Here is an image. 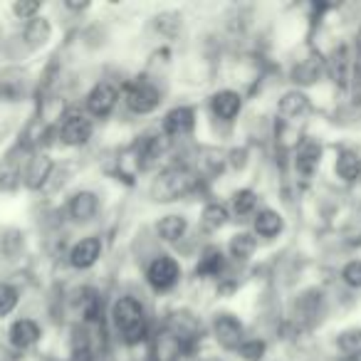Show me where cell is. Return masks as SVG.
Wrapping results in <instances>:
<instances>
[{
  "mask_svg": "<svg viewBox=\"0 0 361 361\" xmlns=\"http://www.w3.org/2000/svg\"><path fill=\"white\" fill-rule=\"evenodd\" d=\"M171 326V336H173L176 341H196L198 334H201V324H198V319L193 314H188V312H176L173 317H171L169 322Z\"/></svg>",
  "mask_w": 361,
  "mask_h": 361,
  "instance_id": "9c48e42d",
  "label": "cell"
},
{
  "mask_svg": "<svg viewBox=\"0 0 361 361\" xmlns=\"http://www.w3.org/2000/svg\"><path fill=\"white\" fill-rule=\"evenodd\" d=\"M60 139L67 146H82L92 139V121L85 114H70L60 126Z\"/></svg>",
  "mask_w": 361,
  "mask_h": 361,
  "instance_id": "8992f818",
  "label": "cell"
},
{
  "mask_svg": "<svg viewBox=\"0 0 361 361\" xmlns=\"http://www.w3.org/2000/svg\"><path fill=\"white\" fill-rule=\"evenodd\" d=\"M146 280H149V285L159 292L171 290V287H176V282L180 280L178 262H176L171 255H159L149 265V270H146Z\"/></svg>",
  "mask_w": 361,
  "mask_h": 361,
  "instance_id": "3957f363",
  "label": "cell"
},
{
  "mask_svg": "<svg viewBox=\"0 0 361 361\" xmlns=\"http://www.w3.org/2000/svg\"><path fill=\"white\" fill-rule=\"evenodd\" d=\"M193 188V173L188 169H180V166H173V169H166L159 178L154 180L151 186V196L156 201H176L183 193H188Z\"/></svg>",
  "mask_w": 361,
  "mask_h": 361,
  "instance_id": "7a4b0ae2",
  "label": "cell"
},
{
  "mask_svg": "<svg viewBox=\"0 0 361 361\" xmlns=\"http://www.w3.org/2000/svg\"><path fill=\"white\" fill-rule=\"evenodd\" d=\"M339 349L346 351V354L356 356L361 349V329H349L339 336Z\"/></svg>",
  "mask_w": 361,
  "mask_h": 361,
  "instance_id": "83f0119b",
  "label": "cell"
},
{
  "mask_svg": "<svg viewBox=\"0 0 361 361\" xmlns=\"http://www.w3.org/2000/svg\"><path fill=\"white\" fill-rule=\"evenodd\" d=\"M213 331H216L218 344L226 346V349H240L245 344V339H243L245 329L233 314H218L216 322H213Z\"/></svg>",
  "mask_w": 361,
  "mask_h": 361,
  "instance_id": "5b68a950",
  "label": "cell"
},
{
  "mask_svg": "<svg viewBox=\"0 0 361 361\" xmlns=\"http://www.w3.org/2000/svg\"><path fill=\"white\" fill-rule=\"evenodd\" d=\"M193 124H196V114H193L191 106H176L166 114L164 131L171 136H183L193 129Z\"/></svg>",
  "mask_w": 361,
  "mask_h": 361,
  "instance_id": "30bf717a",
  "label": "cell"
},
{
  "mask_svg": "<svg viewBox=\"0 0 361 361\" xmlns=\"http://www.w3.org/2000/svg\"><path fill=\"white\" fill-rule=\"evenodd\" d=\"M116 102H119V92H116V87L102 82V85H97L94 90L90 92V97H87V109H90L94 116H106V114H111V109L116 106Z\"/></svg>",
  "mask_w": 361,
  "mask_h": 361,
  "instance_id": "52a82bcc",
  "label": "cell"
},
{
  "mask_svg": "<svg viewBox=\"0 0 361 361\" xmlns=\"http://www.w3.org/2000/svg\"><path fill=\"white\" fill-rule=\"evenodd\" d=\"M8 339L16 349H27L40 339V324L32 319H18L8 331Z\"/></svg>",
  "mask_w": 361,
  "mask_h": 361,
  "instance_id": "7c38bea8",
  "label": "cell"
},
{
  "mask_svg": "<svg viewBox=\"0 0 361 361\" xmlns=\"http://www.w3.org/2000/svg\"><path fill=\"white\" fill-rule=\"evenodd\" d=\"M257 240L250 235V233H238V235L231 238V252L235 260H247V257L255 252Z\"/></svg>",
  "mask_w": 361,
  "mask_h": 361,
  "instance_id": "7402d4cb",
  "label": "cell"
},
{
  "mask_svg": "<svg viewBox=\"0 0 361 361\" xmlns=\"http://www.w3.org/2000/svg\"><path fill=\"white\" fill-rule=\"evenodd\" d=\"M329 65H331V75H334V80L344 85V82H346V65H349V50H346V47L334 50Z\"/></svg>",
  "mask_w": 361,
  "mask_h": 361,
  "instance_id": "d4e9b609",
  "label": "cell"
},
{
  "mask_svg": "<svg viewBox=\"0 0 361 361\" xmlns=\"http://www.w3.org/2000/svg\"><path fill=\"white\" fill-rule=\"evenodd\" d=\"M50 35H52V27H50V23H47L45 18H32V20L27 23L25 42L30 47H42L47 40H50Z\"/></svg>",
  "mask_w": 361,
  "mask_h": 361,
  "instance_id": "ac0fdd59",
  "label": "cell"
},
{
  "mask_svg": "<svg viewBox=\"0 0 361 361\" xmlns=\"http://www.w3.org/2000/svg\"><path fill=\"white\" fill-rule=\"evenodd\" d=\"M356 361H361V354H356Z\"/></svg>",
  "mask_w": 361,
  "mask_h": 361,
  "instance_id": "1f68e13d",
  "label": "cell"
},
{
  "mask_svg": "<svg viewBox=\"0 0 361 361\" xmlns=\"http://www.w3.org/2000/svg\"><path fill=\"white\" fill-rule=\"evenodd\" d=\"M161 154H164V144L159 141V136H149V139L139 146V169L141 171L154 169L156 161L161 159Z\"/></svg>",
  "mask_w": 361,
  "mask_h": 361,
  "instance_id": "d6986e66",
  "label": "cell"
},
{
  "mask_svg": "<svg viewBox=\"0 0 361 361\" xmlns=\"http://www.w3.org/2000/svg\"><path fill=\"white\" fill-rule=\"evenodd\" d=\"M257 206V198L252 191H238L235 196H233V211H235V216H247V213H252Z\"/></svg>",
  "mask_w": 361,
  "mask_h": 361,
  "instance_id": "484cf974",
  "label": "cell"
},
{
  "mask_svg": "<svg viewBox=\"0 0 361 361\" xmlns=\"http://www.w3.org/2000/svg\"><path fill=\"white\" fill-rule=\"evenodd\" d=\"M40 3H16L13 6V13H16L18 18H23V20H27V18H37V13H40Z\"/></svg>",
  "mask_w": 361,
  "mask_h": 361,
  "instance_id": "4dcf8cb0",
  "label": "cell"
},
{
  "mask_svg": "<svg viewBox=\"0 0 361 361\" xmlns=\"http://www.w3.org/2000/svg\"><path fill=\"white\" fill-rule=\"evenodd\" d=\"M211 104H213V111H216L218 119H226V121H233L243 109L240 94L233 90H223V92H218V94H213Z\"/></svg>",
  "mask_w": 361,
  "mask_h": 361,
  "instance_id": "8fae6325",
  "label": "cell"
},
{
  "mask_svg": "<svg viewBox=\"0 0 361 361\" xmlns=\"http://www.w3.org/2000/svg\"><path fill=\"white\" fill-rule=\"evenodd\" d=\"M310 111V99L302 92H287L280 99V114L290 116V119H297V116H305Z\"/></svg>",
  "mask_w": 361,
  "mask_h": 361,
  "instance_id": "2e32d148",
  "label": "cell"
},
{
  "mask_svg": "<svg viewBox=\"0 0 361 361\" xmlns=\"http://www.w3.org/2000/svg\"><path fill=\"white\" fill-rule=\"evenodd\" d=\"M18 290L13 285H0V317H8L18 307Z\"/></svg>",
  "mask_w": 361,
  "mask_h": 361,
  "instance_id": "4316f807",
  "label": "cell"
},
{
  "mask_svg": "<svg viewBox=\"0 0 361 361\" xmlns=\"http://www.w3.org/2000/svg\"><path fill=\"white\" fill-rule=\"evenodd\" d=\"M223 265H226V260H223V252L221 247H206L201 255V262L196 265V275L198 277H216L221 275Z\"/></svg>",
  "mask_w": 361,
  "mask_h": 361,
  "instance_id": "5bb4252c",
  "label": "cell"
},
{
  "mask_svg": "<svg viewBox=\"0 0 361 361\" xmlns=\"http://www.w3.org/2000/svg\"><path fill=\"white\" fill-rule=\"evenodd\" d=\"M240 356L245 361H260L262 359V354H265V341H260V339H255V341H245V344L240 346Z\"/></svg>",
  "mask_w": 361,
  "mask_h": 361,
  "instance_id": "f1b7e54d",
  "label": "cell"
},
{
  "mask_svg": "<svg viewBox=\"0 0 361 361\" xmlns=\"http://www.w3.org/2000/svg\"><path fill=\"white\" fill-rule=\"evenodd\" d=\"M341 277H344V282L349 287H356V290H361V260L349 262V265L344 267V272H341Z\"/></svg>",
  "mask_w": 361,
  "mask_h": 361,
  "instance_id": "f546056e",
  "label": "cell"
},
{
  "mask_svg": "<svg viewBox=\"0 0 361 361\" xmlns=\"http://www.w3.org/2000/svg\"><path fill=\"white\" fill-rule=\"evenodd\" d=\"M97 211H99V198H97L92 191H80L72 196L70 216L75 218V221H80V223L92 221V218L97 216Z\"/></svg>",
  "mask_w": 361,
  "mask_h": 361,
  "instance_id": "4fadbf2b",
  "label": "cell"
},
{
  "mask_svg": "<svg viewBox=\"0 0 361 361\" xmlns=\"http://www.w3.org/2000/svg\"><path fill=\"white\" fill-rule=\"evenodd\" d=\"M111 317H114L116 329H119L121 339H124L126 344L134 346L146 339L144 307H141L134 297H121V300H116L114 310H111Z\"/></svg>",
  "mask_w": 361,
  "mask_h": 361,
  "instance_id": "6da1fadb",
  "label": "cell"
},
{
  "mask_svg": "<svg viewBox=\"0 0 361 361\" xmlns=\"http://www.w3.org/2000/svg\"><path fill=\"white\" fill-rule=\"evenodd\" d=\"M124 102H126V106H129L131 111H136V114H149V111H154L156 106H159L161 94H159V90H156L154 85L139 80V82H134V85L126 87Z\"/></svg>",
  "mask_w": 361,
  "mask_h": 361,
  "instance_id": "277c9868",
  "label": "cell"
},
{
  "mask_svg": "<svg viewBox=\"0 0 361 361\" xmlns=\"http://www.w3.org/2000/svg\"><path fill=\"white\" fill-rule=\"evenodd\" d=\"M50 171H52V164H50V159H35L32 161V169L27 171V183H30L32 188H37V186H42L45 183V178L50 176Z\"/></svg>",
  "mask_w": 361,
  "mask_h": 361,
  "instance_id": "cb8c5ba5",
  "label": "cell"
},
{
  "mask_svg": "<svg viewBox=\"0 0 361 361\" xmlns=\"http://www.w3.org/2000/svg\"><path fill=\"white\" fill-rule=\"evenodd\" d=\"M156 231H159V235L164 238L166 243H176L186 235L188 223H186V218H180V216H166V218H161Z\"/></svg>",
  "mask_w": 361,
  "mask_h": 361,
  "instance_id": "9a60e30c",
  "label": "cell"
},
{
  "mask_svg": "<svg viewBox=\"0 0 361 361\" xmlns=\"http://www.w3.org/2000/svg\"><path fill=\"white\" fill-rule=\"evenodd\" d=\"M319 156H322L319 146H317L314 141H307V144L300 149V154H297V169H300L305 176H310L312 171H314V166L319 164Z\"/></svg>",
  "mask_w": 361,
  "mask_h": 361,
  "instance_id": "44dd1931",
  "label": "cell"
},
{
  "mask_svg": "<svg viewBox=\"0 0 361 361\" xmlns=\"http://www.w3.org/2000/svg\"><path fill=\"white\" fill-rule=\"evenodd\" d=\"M99 255H102V240L97 235H90V238H82V240L72 247L70 262L77 270H87V267H92L99 260Z\"/></svg>",
  "mask_w": 361,
  "mask_h": 361,
  "instance_id": "ba28073f",
  "label": "cell"
},
{
  "mask_svg": "<svg viewBox=\"0 0 361 361\" xmlns=\"http://www.w3.org/2000/svg\"><path fill=\"white\" fill-rule=\"evenodd\" d=\"M336 173L344 180H356L361 176V159L354 151H341L339 159H336Z\"/></svg>",
  "mask_w": 361,
  "mask_h": 361,
  "instance_id": "ffe728a7",
  "label": "cell"
},
{
  "mask_svg": "<svg viewBox=\"0 0 361 361\" xmlns=\"http://www.w3.org/2000/svg\"><path fill=\"white\" fill-rule=\"evenodd\" d=\"M280 231H282L280 213L265 208V211H260L255 216V233L260 238H275V235H280Z\"/></svg>",
  "mask_w": 361,
  "mask_h": 361,
  "instance_id": "e0dca14e",
  "label": "cell"
},
{
  "mask_svg": "<svg viewBox=\"0 0 361 361\" xmlns=\"http://www.w3.org/2000/svg\"><path fill=\"white\" fill-rule=\"evenodd\" d=\"M201 223H203V228L211 233L221 231V228L228 223V211L221 206V203H211V206H206V211H203Z\"/></svg>",
  "mask_w": 361,
  "mask_h": 361,
  "instance_id": "603a6c76",
  "label": "cell"
}]
</instances>
